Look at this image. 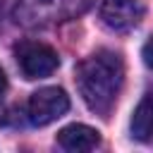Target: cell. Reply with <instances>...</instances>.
<instances>
[{
    "label": "cell",
    "mask_w": 153,
    "mask_h": 153,
    "mask_svg": "<svg viewBox=\"0 0 153 153\" xmlns=\"http://www.w3.org/2000/svg\"><path fill=\"white\" fill-rule=\"evenodd\" d=\"M146 7L141 0H103L100 2V19L108 29L124 33L141 24Z\"/></svg>",
    "instance_id": "5b68a950"
},
{
    "label": "cell",
    "mask_w": 153,
    "mask_h": 153,
    "mask_svg": "<svg viewBox=\"0 0 153 153\" xmlns=\"http://www.w3.org/2000/svg\"><path fill=\"white\" fill-rule=\"evenodd\" d=\"M91 2L93 0H19L14 7V19L22 26H45L86 12Z\"/></svg>",
    "instance_id": "7a4b0ae2"
},
{
    "label": "cell",
    "mask_w": 153,
    "mask_h": 153,
    "mask_svg": "<svg viewBox=\"0 0 153 153\" xmlns=\"http://www.w3.org/2000/svg\"><path fill=\"white\" fill-rule=\"evenodd\" d=\"M141 57H143V62L148 65V67H153V36L143 43V50H141Z\"/></svg>",
    "instance_id": "ba28073f"
},
{
    "label": "cell",
    "mask_w": 153,
    "mask_h": 153,
    "mask_svg": "<svg viewBox=\"0 0 153 153\" xmlns=\"http://www.w3.org/2000/svg\"><path fill=\"white\" fill-rule=\"evenodd\" d=\"M7 88V76H5V72H2V67H0V93Z\"/></svg>",
    "instance_id": "9c48e42d"
},
{
    "label": "cell",
    "mask_w": 153,
    "mask_h": 153,
    "mask_svg": "<svg viewBox=\"0 0 153 153\" xmlns=\"http://www.w3.org/2000/svg\"><path fill=\"white\" fill-rule=\"evenodd\" d=\"M57 143L65 151H93L100 143V134L88 124H67L57 131Z\"/></svg>",
    "instance_id": "8992f818"
},
{
    "label": "cell",
    "mask_w": 153,
    "mask_h": 153,
    "mask_svg": "<svg viewBox=\"0 0 153 153\" xmlns=\"http://www.w3.org/2000/svg\"><path fill=\"white\" fill-rule=\"evenodd\" d=\"M124 81V62L112 50H98L76 67V88L86 108L96 115H108Z\"/></svg>",
    "instance_id": "6da1fadb"
},
{
    "label": "cell",
    "mask_w": 153,
    "mask_h": 153,
    "mask_svg": "<svg viewBox=\"0 0 153 153\" xmlns=\"http://www.w3.org/2000/svg\"><path fill=\"white\" fill-rule=\"evenodd\" d=\"M17 55V65L22 69V74L26 79H43V76H50L57 65H60V57L57 53L45 45V43H38V41H24L17 45L14 50Z\"/></svg>",
    "instance_id": "3957f363"
},
{
    "label": "cell",
    "mask_w": 153,
    "mask_h": 153,
    "mask_svg": "<svg viewBox=\"0 0 153 153\" xmlns=\"http://www.w3.org/2000/svg\"><path fill=\"white\" fill-rule=\"evenodd\" d=\"M67 110H69V96L62 88H57V86L38 88L36 93H31L29 105H26L29 122L36 124V127H45V124L55 122Z\"/></svg>",
    "instance_id": "277c9868"
},
{
    "label": "cell",
    "mask_w": 153,
    "mask_h": 153,
    "mask_svg": "<svg viewBox=\"0 0 153 153\" xmlns=\"http://www.w3.org/2000/svg\"><path fill=\"white\" fill-rule=\"evenodd\" d=\"M129 129H131V136L139 141H146L153 136V88L139 100V105L131 115Z\"/></svg>",
    "instance_id": "52a82bcc"
}]
</instances>
